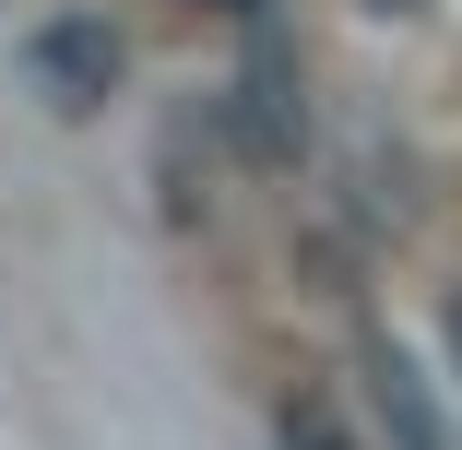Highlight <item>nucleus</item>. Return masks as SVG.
I'll return each mask as SVG.
<instances>
[{"label": "nucleus", "instance_id": "nucleus-1", "mask_svg": "<svg viewBox=\"0 0 462 450\" xmlns=\"http://www.w3.org/2000/svg\"><path fill=\"white\" fill-rule=\"evenodd\" d=\"M226 142H237L249 166H273V178L309 154V71H297L285 36H273V13L249 24V60H237V83H226Z\"/></svg>", "mask_w": 462, "mask_h": 450}, {"label": "nucleus", "instance_id": "nucleus-2", "mask_svg": "<svg viewBox=\"0 0 462 450\" xmlns=\"http://www.w3.org/2000/svg\"><path fill=\"white\" fill-rule=\"evenodd\" d=\"M119 24L107 13H48V24H24V71H36V96L60 107V119H96L107 96H119Z\"/></svg>", "mask_w": 462, "mask_h": 450}, {"label": "nucleus", "instance_id": "nucleus-3", "mask_svg": "<svg viewBox=\"0 0 462 450\" xmlns=\"http://www.w3.org/2000/svg\"><path fill=\"white\" fill-rule=\"evenodd\" d=\"M367 415H380L392 450H462L450 415H439V391L415 380V355H403V344H367Z\"/></svg>", "mask_w": 462, "mask_h": 450}, {"label": "nucleus", "instance_id": "nucleus-4", "mask_svg": "<svg viewBox=\"0 0 462 450\" xmlns=\"http://www.w3.org/2000/svg\"><path fill=\"white\" fill-rule=\"evenodd\" d=\"M273 450H356V438L332 427V403H285L273 415Z\"/></svg>", "mask_w": 462, "mask_h": 450}, {"label": "nucleus", "instance_id": "nucleus-5", "mask_svg": "<svg viewBox=\"0 0 462 450\" xmlns=\"http://www.w3.org/2000/svg\"><path fill=\"white\" fill-rule=\"evenodd\" d=\"M190 13H214V24H261L273 0H190Z\"/></svg>", "mask_w": 462, "mask_h": 450}, {"label": "nucleus", "instance_id": "nucleus-6", "mask_svg": "<svg viewBox=\"0 0 462 450\" xmlns=\"http://www.w3.org/2000/svg\"><path fill=\"white\" fill-rule=\"evenodd\" d=\"M367 13H415V0H367Z\"/></svg>", "mask_w": 462, "mask_h": 450}, {"label": "nucleus", "instance_id": "nucleus-7", "mask_svg": "<svg viewBox=\"0 0 462 450\" xmlns=\"http://www.w3.org/2000/svg\"><path fill=\"white\" fill-rule=\"evenodd\" d=\"M450 355H462V308H450Z\"/></svg>", "mask_w": 462, "mask_h": 450}]
</instances>
